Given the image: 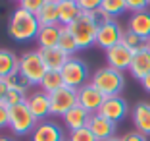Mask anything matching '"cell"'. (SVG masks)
Returning a JSON list of instances; mask_svg holds the SVG:
<instances>
[{
    "label": "cell",
    "mask_w": 150,
    "mask_h": 141,
    "mask_svg": "<svg viewBox=\"0 0 150 141\" xmlns=\"http://www.w3.org/2000/svg\"><path fill=\"white\" fill-rule=\"evenodd\" d=\"M39 29H40V23L37 19V16L23 8L16 10L8 21V33L18 43H27V41L37 39Z\"/></svg>",
    "instance_id": "cell-1"
},
{
    "label": "cell",
    "mask_w": 150,
    "mask_h": 141,
    "mask_svg": "<svg viewBox=\"0 0 150 141\" xmlns=\"http://www.w3.org/2000/svg\"><path fill=\"white\" fill-rule=\"evenodd\" d=\"M91 83L102 91L106 97H115L119 93L123 91L125 87V79H123V72H117L114 68L106 66V68H100L93 74L91 77Z\"/></svg>",
    "instance_id": "cell-2"
},
{
    "label": "cell",
    "mask_w": 150,
    "mask_h": 141,
    "mask_svg": "<svg viewBox=\"0 0 150 141\" xmlns=\"http://www.w3.org/2000/svg\"><path fill=\"white\" fill-rule=\"evenodd\" d=\"M67 29L71 31V35L75 37L77 44H79V50L81 49H88L96 44V33H98V25L96 21L93 19V16L87 12H83L79 18L75 19Z\"/></svg>",
    "instance_id": "cell-3"
},
{
    "label": "cell",
    "mask_w": 150,
    "mask_h": 141,
    "mask_svg": "<svg viewBox=\"0 0 150 141\" xmlns=\"http://www.w3.org/2000/svg\"><path fill=\"white\" fill-rule=\"evenodd\" d=\"M37 118L31 114L27 102H21V104H16L10 108V126L16 135H31L33 130L37 128Z\"/></svg>",
    "instance_id": "cell-4"
},
{
    "label": "cell",
    "mask_w": 150,
    "mask_h": 141,
    "mask_svg": "<svg viewBox=\"0 0 150 141\" xmlns=\"http://www.w3.org/2000/svg\"><path fill=\"white\" fill-rule=\"evenodd\" d=\"M46 72H48V68L44 66L39 50H27L25 54L19 56V74L25 75L31 81V85H40Z\"/></svg>",
    "instance_id": "cell-5"
},
{
    "label": "cell",
    "mask_w": 150,
    "mask_h": 141,
    "mask_svg": "<svg viewBox=\"0 0 150 141\" xmlns=\"http://www.w3.org/2000/svg\"><path fill=\"white\" fill-rule=\"evenodd\" d=\"M62 77L64 83L71 89H81L83 85L88 83V66L81 58L71 56L67 64L62 68Z\"/></svg>",
    "instance_id": "cell-6"
},
{
    "label": "cell",
    "mask_w": 150,
    "mask_h": 141,
    "mask_svg": "<svg viewBox=\"0 0 150 141\" xmlns=\"http://www.w3.org/2000/svg\"><path fill=\"white\" fill-rule=\"evenodd\" d=\"M50 108H52L54 116H64L67 110H71L73 106L79 104L77 101V89H71L67 85L60 87L58 91L50 93Z\"/></svg>",
    "instance_id": "cell-7"
},
{
    "label": "cell",
    "mask_w": 150,
    "mask_h": 141,
    "mask_svg": "<svg viewBox=\"0 0 150 141\" xmlns=\"http://www.w3.org/2000/svg\"><path fill=\"white\" fill-rule=\"evenodd\" d=\"M123 33H125V31L121 29V25H119L115 19H110L108 23H104V25L98 27L96 44L100 47V49L108 50V49H112V47H115V44L121 43V39H123Z\"/></svg>",
    "instance_id": "cell-8"
},
{
    "label": "cell",
    "mask_w": 150,
    "mask_h": 141,
    "mask_svg": "<svg viewBox=\"0 0 150 141\" xmlns=\"http://www.w3.org/2000/svg\"><path fill=\"white\" fill-rule=\"evenodd\" d=\"M77 101H79V104L83 106L85 110H88L91 114H94V112L100 110L102 102L106 101V95H104L102 91H98V89L88 81L87 85H83L81 89H77Z\"/></svg>",
    "instance_id": "cell-9"
},
{
    "label": "cell",
    "mask_w": 150,
    "mask_h": 141,
    "mask_svg": "<svg viewBox=\"0 0 150 141\" xmlns=\"http://www.w3.org/2000/svg\"><path fill=\"white\" fill-rule=\"evenodd\" d=\"M127 112H129L127 101H125L123 97L115 95V97H106V101L102 102L98 114H102L104 118H108L114 124H117V122H121V120L127 116Z\"/></svg>",
    "instance_id": "cell-10"
},
{
    "label": "cell",
    "mask_w": 150,
    "mask_h": 141,
    "mask_svg": "<svg viewBox=\"0 0 150 141\" xmlns=\"http://www.w3.org/2000/svg\"><path fill=\"white\" fill-rule=\"evenodd\" d=\"M25 102H27V106H29L31 114L37 118V122H44V120L52 114L48 93H44V91H33V93L27 95Z\"/></svg>",
    "instance_id": "cell-11"
},
{
    "label": "cell",
    "mask_w": 150,
    "mask_h": 141,
    "mask_svg": "<svg viewBox=\"0 0 150 141\" xmlns=\"http://www.w3.org/2000/svg\"><path fill=\"white\" fill-rule=\"evenodd\" d=\"M133 54H135L133 50H129L123 43H119V44H115V47L106 50V62L110 68H114L117 72H123V70H129Z\"/></svg>",
    "instance_id": "cell-12"
},
{
    "label": "cell",
    "mask_w": 150,
    "mask_h": 141,
    "mask_svg": "<svg viewBox=\"0 0 150 141\" xmlns=\"http://www.w3.org/2000/svg\"><path fill=\"white\" fill-rule=\"evenodd\" d=\"M87 128L94 133V137H96L98 141H108V139H112L114 133H115V124L112 122V120L104 118L102 114H98V112L91 114V120H88Z\"/></svg>",
    "instance_id": "cell-13"
},
{
    "label": "cell",
    "mask_w": 150,
    "mask_h": 141,
    "mask_svg": "<svg viewBox=\"0 0 150 141\" xmlns=\"http://www.w3.org/2000/svg\"><path fill=\"white\" fill-rule=\"evenodd\" d=\"M31 141H64V132L56 122H39L31 133Z\"/></svg>",
    "instance_id": "cell-14"
},
{
    "label": "cell",
    "mask_w": 150,
    "mask_h": 141,
    "mask_svg": "<svg viewBox=\"0 0 150 141\" xmlns=\"http://www.w3.org/2000/svg\"><path fill=\"white\" fill-rule=\"evenodd\" d=\"M129 74L139 81H142L150 74V44L133 54L131 66H129Z\"/></svg>",
    "instance_id": "cell-15"
},
{
    "label": "cell",
    "mask_w": 150,
    "mask_h": 141,
    "mask_svg": "<svg viewBox=\"0 0 150 141\" xmlns=\"http://www.w3.org/2000/svg\"><path fill=\"white\" fill-rule=\"evenodd\" d=\"M64 124H66L67 128H69V132H73V130H81V128H87L88 126V120H91V112L85 110L81 104L73 106L71 110H67L66 114L62 116Z\"/></svg>",
    "instance_id": "cell-16"
},
{
    "label": "cell",
    "mask_w": 150,
    "mask_h": 141,
    "mask_svg": "<svg viewBox=\"0 0 150 141\" xmlns=\"http://www.w3.org/2000/svg\"><path fill=\"white\" fill-rule=\"evenodd\" d=\"M129 31H133L135 35L142 37L146 41H150V10L131 14V18H129Z\"/></svg>",
    "instance_id": "cell-17"
},
{
    "label": "cell",
    "mask_w": 150,
    "mask_h": 141,
    "mask_svg": "<svg viewBox=\"0 0 150 141\" xmlns=\"http://www.w3.org/2000/svg\"><path fill=\"white\" fill-rule=\"evenodd\" d=\"M131 116H133L135 130L148 137L150 135V102H137Z\"/></svg>",
    "instance_id": "cell-18"
},
{
    "label": "cell",
    "mask_w": 150,
    "mask_h": 141,
    "mask_svg": "<svg viewBox=\"0 0 150 141\" xmlns=\"http://www.w3.org/2000/svg\"><path fill=\"white\" fill-rule=\"evenodd\" d=\"M40 52V58H42L44 66L48 68V70H56V72H62V68L67 64L69 56H67L64 50L56 49H39Z\"/></svg>",
    "instance_id": "cell-19"
},
{
    "label": "cell",
    "mask_w": 150,
    "mask_h": 141,
    "mask_svg": "<svg viewBox=\"0 0 150 141\" xmlns=\"http://www.w3.org/2000/svg\"><path fill=\"white\" fill-rule=\"evenodd\" d=\"M60 33H62V25H40L37 35L39 49H56L60 43Z\"/></svg>",
    "instance_id": "cell-20"
},
{
    "label": "cell",
    "mask_w": 150,
    "mask_h": 141,
    "mask_svg": "<svg viewBox=\"0 0 150 141\" xmlns=\"http://www.w3.org/2000/svg\"><path fill=\"white\" fill-rule=\"evenodd\" d=\"M81 14H83V10L79 8V4H77L75 0L58 2V23H60L62 27H69Z\"/></svg>",
    "instance_id": "cell-21"
},
{
    "label": "cell",
    "mask_w": 150,
    "mask_h": 141,
    "mask_svg": "<svg viewBox=\"0 0 150 141\" xmlns=\"http://www.w3.org/2000/svg\"><path fill=\"white\" fill-rule=\"evenodd\" d=\"M16 72H19V58L12 50L0 49V79H6Z\"/></svg>",
    "instance_id": "cell-22"
},
{
    "label": "cell",
    "mask_w": 150,
    "mask_h": 141,
    "mask_svg": "<svg viewBox=\"0 0 150 141\" xmlns=\"http://www.w3.org/2000/svg\"><path fill=\"white\" fill-rule=\"evenodd\" d=\"M37 19L40 25H60L58 23V2L56 0H46L44 6L37 12Z\"/></svg>",
    "instance_id": "cell-23"
},
{
    "label": "cell",
    "mask_w": 150,
    "mask_h": 141,
    "mask_svg": "<svg viewBox=\"0 0 150 141\" xmlns=\"http://www.w3.org/2000/svg\"><path fill=\"white\" fill-rule=\"evenodd\" d=\"M64 77H62V72H56V70H48L46 74H44L42 81H40V91L44 93H54L58 91L60 87H64Z\"/></svg>",
    "instance_id": "cell-24"
},
{
    "label": "cell",
    "mask_w": 150,
    "mask_h": 141,
    "mask_svg": "<svg viewBox=\"0 0 150 141\" xmlns=\"http://www.w3.org/2000/svg\"><path fill=\"white\" fill-rule=\"evenodd\" d=\"M58 49L64 50V52L67 54V56H73L77 50H79V44H77V41H75V37L71 35V31L67 29V27H62V33H60V43H58Z\"/></svg>",
    "instance_id": "cell-25"
},
{
    "label": "cell",
    "mask_w": 150,
    "mask_h": 141,
    "mask_svg": "<svg viewBox=\"0 0 150 141\" xmlns=\"http://www.w3.org/2000/svg\"><path fill=\"white\" fill-rule=\"evenodd\" d=\"M121 43H123L129 50H133V52H139V50H142L144 47H148V41L142 39V37H139V35H135V33H133V31H129V29L123 33Z\"/></svg>",
    "instance_id": "cell-26"
},
{
    "label": "cell",
    "mask_w": 150,
    "mask_h": 141,
    "mask_svg": "<svg viewBox=\"0 0 150 141\" xmlns=\"http://www.w3.org/2000/svg\"><path fill=\"white\" fill-rule=\"evenodd\" d=\"M6 85H8V89H16V91H21L27 95V91L31 89V81L27 79L25 75H21L19 72H16V74H12L10 77H6Z\"/></svg>",
    "instance_id": "cell-27"
},
{
    "label": "cell",
    "mask_w": 150,
    "mask_h": 141,
    "mask_svg": "<svg viewBox=\"0 0 150 141\" xmlns=\"http://www.w3.org/2000/svg\"><path fill=\"white\" fill-rule=\"evenodd\" d=\"M100 8L104 10L112 19L117 18V16H121L123 12H127V4H125V0H102Z\"/></svg>",
    "instance_id": "cell-28"
},
{
    "label": "cell",
    "mask_w": 150,
    "mask_h": 141,
    "mask_svg": "<svg viewBox=\"0 0 150 141\" xmlns=\"http://www.w3.org/2000/svg\"><path fill=\"white\" fill-rule=\"evenodd\" d=\"M67 141H98L94 137V133L88 128H81V130H73L67 135Z\"/></svg>",
    "instance_id": "cell-29"
},
{
    "label": "cell",
    "mask_w": 150,
    "mask_h": 141,
    "mask_svg": "<svg viewBox=\"0 0 150 141\" xmlns=\"http://www.w3.org/2000/svg\"><path fill=\"white\" fill-rule=\"evenodd\" d=\"M25 99H27V95H25V93L16 91V89H10V91L6 93L4 102L10 106V108H12V106H16V104H21V102H25Z\"/></svg>",
    "instance_id": "cell-30"
},
{
    "label": "cell",
    "mask_w": 150,
    "mask_h": 141,
    "mask_svg": "<svg viewBox=\"0 0 150 141\" xmlns=\"http://www.w3.org/2000/svg\"><path fill=\"white\" fill-rule=\"evenodd\" d=\"M44 2L46 0H19V8H23V10H27V12H31L37 16V12L44 6Z\"/></svg>",
    "instance_id": "cell-31"
},
{
    "label": "cell",
    "mask_w": 150,
    "mask_h": 141,
    "mask_svg": "<svg viewBox=\"0 0 150 141\" xmlns=\"http://www.w3.org/2000/svg\"><path fill=\"white\" fill-rule=\"evenodd\" d=\"M125 4H127V10H129V12L135 14V12H142V10H148L150 0H125Z\"/></svg>",
    "instance_id": "cell-32"
},
{
    "label": "cell",
    "mask_w": 150,
    "mask_h": 141,
    "mask_svg": "<svg viewBox=\"0 0 150 141\" xmlns=\"http://www.w3.org/2000/svg\"><path fill=\"white\" fill-rule=\"evenodd\" d=\"M75 2H77L79 8L83 10V12H87V14L94 12V10H98L102 6V0H75Z\"/></svg>",
    "instance_id": "cell-33"
},
{
    "label": "cell",
    "mask_w": 150,
    "mask_h": 141,
    "mask_svg": "<svg viewBox=\"0 0 150 141\" xmlns=\"http://www.w3.org/2000/svg\"><path fill=\"white\" fill-rule=\"evenodd\" d=\"M10 126V106L6 102H0V128Z\"/></svg>",
    "instance_id": "cell-34"
},
{
    "label": "cell",
    "mask_w": 150,
    "mask_h": 141,
    "mask_svg": "<svg viewBox=\"0 0 150 141\" xmlns=\"http://www.w3.org/2000/svg\"><path fill=\"white\" fill-rule=\"evenodd\" d=\"M123 141H148V137L146 135H142L141 132H129V133H125L123 135Z\"/></svg>",
    "instance_id": "cell-35"
},
{
    "label": "cell",
    "mask_w": 150,
    "mask_h": 141,
    "mask_svg": "<svg viewBox=\"0 0 150 141\" xmlns=\"http://www.w3.org/2000/svg\"><path fill=\"white\" fill-rule=\"evenodd\" d=\"M10 89H8V85H6V81L4 79H0V102H4V99H6V93H8Z\"/></svg>",
    "instance_id": "cell-36"
},
{
    "label": "cell",
    "mask_w": 150,
    "mask_h": 141,
    "mask_svg": "<svg viewBox=\"0 0 150 141\" xmlns=\"http://www.w3.org/2000/svg\"><path fill=\"white\" fill-rule=\"evenodd\" d=\"M141 85H142V89H144L146 93H150V74H148V75L144 77V79L141 81Z\"/></svg>",
    "instance_id": "cell-37"
},
{
    "label": "cell",
    "mask_w": 150,
    "mask_h": 141,
    "mask_svg": "<svg viewBox=\"0 0 150 141\" xmlns=\"http://www.w3.org/2000/svg\"><path fill=\"white\" fill-rule=\"evenodd\" d=\"M0 141H13L12 137H6V135H0Z\"/></svg>",
    "instance_id": "cell-38"
},
{
    "label": "cell",
    "mask_w": 150,
    "mask_h": 141,
    "mask_svg": "<svg viewBox=\"0 0 150 141\" xmlns=\"http://www.w3.org/2000/svg\"><path fill=\"white\" fill-rule=\"evenodd\" d=\"M108 141H123V137H115V135H114L112 139H108Z\"/></svg>",
    "instance_id": "cell-39"
},
{
    "label": "cell",
    "mask_w": 150,
    "mask_h": 141,
    "mask_svg": "<svg viewBox=\"0 0 150 141\" xmlns=\"http://www.w3.org/2000/svg\"><path fill=\"white\" fill-rule=\"evenodd\" d=\"M56 2H69V0H56Z\"/></svg>",
    "instance_id": "cell-40"
},
{
    "label": "cell",
    "mask_w": 150,
    "mask_h": 141,
    "mask_svg": "<svg viewBox=\"0 0 150 141\" xmlns=\"http://www.w3.org/2000/svg\"><path fill=\"white\" fill-rule=\"evenodd\" d=\"M64 141H67V139H64Z\"/></svg>",
    "instance_id": "cell-41"
},
{
    "label": "cell",
    "mask_w": 150,
    "mask_h": 141,
    "mask_svg": "<svg viewBox=\"0 0 150 141\" xmlns=\"http://www.w3.org/2000/svg\"><path fill=\"white\" fill-rule=\"evenodd\" d=\"M148 44H150V41H148Z\"/></svg>",
    "instance_id": "cell-42"
}]
</instances>
